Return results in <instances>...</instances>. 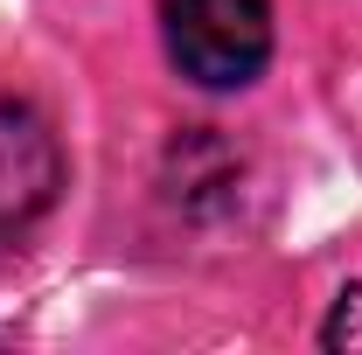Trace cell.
<instances>
[{
  "label": "cell",
  "instance_id": "7a4b0ae2",
  "mask_svg": "<svg viewBox=\"0 0 362 355\" xmlns=\"http://www.w3.org/2000/svg\"><path fill=\"white\" fill-rule=\"evenodd\" d=\"M56 188H63V146L49 119L21 98H0V251L21 244L56 209Z\"/></svg>",
  "mask_w": 362,
  "mask_h": 355
},
{
  "label": "cell",
  "instance_id": "6da1fadb",
  "mask_svg": "<svg viewBox=\"0 0 362 355\" xmlns=\"http://www.w3.org/2000/svg\"><path fill=\"white\" fill-rule=\"evenodd\" d=\"M168 56L188 84L244 91L272 63V7L265 0H168Z\"/></svg>",
  "mask_w": 362,
  "mask_h": 355
},
{
  "label": "cell",
  "instance_id": "3957f363",
  "mask_svg": "<svg viewBox=\"0 0 362 355\" xmlns=\"http://www.w3.org/2000/svg\"><path fill=\"white\" fill-rule=\"evenodd\" d=\"M320 342H327V349H349V355H362V286H349V293L334 300V313L320 320Z\"/></svg>",
  "mask_w": 362,
  "mask_h": 355
}]
</instances>
